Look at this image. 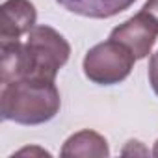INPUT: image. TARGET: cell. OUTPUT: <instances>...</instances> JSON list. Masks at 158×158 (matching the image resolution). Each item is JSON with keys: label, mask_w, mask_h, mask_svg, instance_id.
Segmentation results:
<instances>
[{"label": "cell", "mask_w": 158, "mask_h": 158, "mask_svg": "<svg viewBox=\"0 0 158 158\" xmlns=\"http://www.w3.org/2000/svg\"><path fill=\"white\" fill-rule=\"evenodd\" d=\"M152 154H154V156H158V139H156V143H154V149H152Z\"/></svg>", "instance_id": "obj_12"}, {"label": "cell", "mask_w": 158, "mask_h": 158, "mask_svg": "<svg viewBox=\"0 0 158 158\" xmlns=\"http://www.w3.org/2000/svg\"><path fill=\"white\" fill-rule=\"evenodd\" d=\"M158 37V28L139 11L123 24L115 26L110 34V39L127 47L136 60H143L151 54L154 41Z\"/></svg>", "instance_id": "obj_4"}, {"label": "cell", "mask_w": 158, "mask_h": 158, "mask_svg": "<svg viewBox=\"0 0 158 158\" xmlns=\"http://www.w3.org/2000/svg\"><path fill=\"white\" fill-rule=\"evenodd\" d=\"M147 74H149V84H151L152 91L158 95V50H156V52L151 56V60H149Z\"/></svg>", "instance_id": "obj_8"}, {"label": "cell", "mask_w": 158, "mask_h": 158, "mask_svg": "<svg viewBox=\"0 0 158 158\" xmlns=\"http://www.w3.org/2000/svg\"><path fill=\"white\" fill-rule=\"evenodd\" d=\"M138 152H139V154H147L149 151L143 149L139 141H128V145L123 149V154H138Z\"/></svg>", "instance_id": "obj_10"}, {"label": "cell", "mask_w": 158, "mask_h": 158, "mask_svg": "<svg viewBox=\"0 0 158 158\" xmlns=\"http://www.w3.org/2000/svg\"><path fill=\"white\" fill-rule=\"evenodd\" d=\"M24 154H39V156H50V152L39 149V147H26V149H21L17 152V156H24Z\"/></svg>", "instance_id": "obj_11"}, {"label": "cell", "mask_w": 158, "mask_h": 158, "mask_svg": "<svg viewBox=\"0 0 158 158\" xmlns=\"http://www.w3.org/2000/svg\"><path fill=\"white\" fill-rule=\"evenodd\" d=\"M37 21L35 6L30 0H6L0 8V45L21 41Z\"/></svg>", "instance_id": "obj_5"}, {"label": "cell", "mask_w": 158, "mask_h": 158, "mask_svg": "<svg viewBox=\"0 0 158 158\" xmlns=\"http://www.w3.org/2000/svg\"><path fill=\"white\" fill-rule=\"evenodd\" d=\"M61 99L54 82L17 80L2 84L0 114L4 121L19 125H43L56 117Z\"/></svg>", "instance_id": "obj_2"}, {"label": "cell", "mask_w": 158, "mask_h": 158, "mask_svg": "<svg viewBox=\"0 0 158 158\" xmlns=\"http://www.w3.org/2000/svg\"><path fill=\"white\" fill-rule=\"evenodd\" d=\"M67 11L89 17V19H110L128 10L136 0H56Z\"/></svg>", "instance_id": "obj_6"}, {"label": "cell", "mask_w": 158, "mask_h": 158, "mask_svg": "<svg viewBox=\"0 0 158 158\" xmlns=\"http://www.w3.org/2000/svg\"><path fill=\"white\" fill-rule=\"evenodd\" d=\"M136 58L121 43L108 39L88 50L84 58V74L99 86H114L130 74Z\"/></svg>", "instance_id": "obj_3"}, {"label": "cell", "mask_w": 158, "mask_h": 158, "mask_svg": "<svg viewBox=\"0 0 158 158\" xmlns=\"http://www.w3.org/2000/svg\"><path fill=\"white\" fill-rule=\"evenodd\" d=\"M61 156H95L104 158L110 154L108 141L95 130H80L67 138L61 147Z\"/></svg>", "instance_id": "obj_7"}, {"label": "cell", "mask_w": 158, "mask_h": 158, "mask_svg": "<svg viewBox=\"0 0 158 158\" xmlns=\"http://www.w3.org/2000/svg\"><path fill=\"white\" fill-rule=\"evenodd\" d=\"M141 13L158 28V0H147L145 6L141 8Z\"/></svg>", "instance_id": "obj_9"}, {"label": "cell", "mask_w": 158, "mask_h": 158, "mask_svg": "<svg viewBox=\"0 0 158 158\" xmlns=\"http://www.w3.org/2000/svg\"><path fill=\"white\" fill-rule=\"evenodd\" d=\"M71 56L67 39L47 24H35L26 41L0 45V82L17 80L54 82Z\"/></svg>", "instance_id": "obj_1"}]
</instances>
